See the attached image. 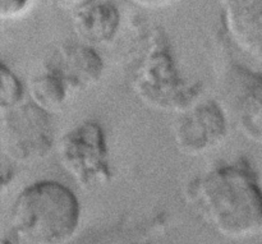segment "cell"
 <instances>
[{
  "instance_id": "cell-1",
  "label": "cell",
  "mask_w": 262,
  "mask_h": 244,
  "mask_svg": "<svg viewBox=\"0 0 262 244\" xmlns=\"http://www.w3.org/2000/svg\"><path fill=\"white\" fill-rule=\"evenodd\" d=\"M187 198L222 237L243 240L262 230V189L245 161L216 166L193 179Z\"/></svg>"
},
{
  "instance_id": "cell-2",
  "label": "cell",
  "mask_w": 262,
  "mask_h": 244,
  "mask_svg": "<svg viewBox=\"0 0 262 244\" xmlns=\"http://www.w3.org/2000/svg\"><path fill=\"white\" fill-rule=\"evenodd\" d=\"M79 223L78 198L56 181H38L23 188L10 210V232L17 244H68Z\"/></svg>"
},
{
  "instance_id": "cell-3",
  "label": "cell",
  "mask_w": 262,
  "mask_h": 244,
  "mask_svg": "<svg viewBox=\"0 0 262 244\" xmlns=\"http://www.w3.org/2000/svg\"><path fill=\"white\" fill-rule=\"evenodd\" d=\"M59 160L68 175L82 188L104 186L112 179L109 150L101 125L79 123L59 141Z\"/></svg>"
},
{
  "instance_id": "cell-4",
  "label": "cell",
  "mask_w": 262,
  "mask_h": 244,
  "mask_svg": "<svg viewBox=\"0 0 262 244\" xmlns=\"http://www.w3.org/2000/svg\"><path fill=\"white\" fill-rule=\"evenodd\" d=\"M3 142L7 155L17 163H33L53 146L49 114L30 104H20L2 114Z\"/></svg>"
},
{
  "instance_id": "cell-5",
  "label": "cell",
  "mask_w": 262,
  "mask_h": 244,
  "mask_svg": "<svg viewBox=\"0 0 262 244\" xmlns=\"http://www.w3.org/2000/svg\"><path fill=\"white\" fill-rule=\"evenodd\" d=\"M227 137V119L214 101L194 106L179 122L176 142L187 155H202L222 145Z\"/></svg>"
},
{
  "instance_id": "cell-6",
  "label": "cell",
  "mask_w": 262,
  "mask_h": 244,
  "mask_svg": "<svg viewBox=\"0 0 262 244\" xmlns=\"http://www.w3.org/2000/svg\"><path fill=\"white\" fill-rule=\"evenodd\" d=\"M225 28L243 50L262 45V0H217Z\"/></svg>"
},
{
  "instance_id": "cell-7",
  "label": "cell",
  "mask_w": 262,
  "mask_h": 244,
  "mask_svg": "<svg viewBox=\"0 0 262 244\" xmlns=\"http://www.w3.org/2000/svg\"><path fill=\"white\" fill-rule=\"evenodd\" d=\"M50 65L61 74L71 91L86 90L96 84L104 71L101 58L94 49L83 45L63 48Z\"/></svg>"
},
{
  "instance_id": "cell-8",
  "label": "cell",
  "mask_w": 262,
  "mask_h": 244,
  "mask_svg": "<svg viewBox=\"0 0 262 244\" xmlns=\"http://www.w3.org/2000/svg\"><path fill=\"white\" fill-rule=\"evenodd\" d=\"M119 27V13L107 0H89L79 5L74 14V30L83 42L90 45L113 40Z\"/></svg>"
},
{
  "instance_id": "cell-9",
  "label": "cell",
  "mask_w": 262,
  "mask_h": 244,
  "mask_svg": "<svg viewBox=\"0 0 262 244\" xmlns=\"http://www.w3.org/2000/svg\"><path fill=\"white\" fill-rule=\"evenodd\" d=\"M234 105L238 129L251 142L262 146V74H243Z\"/></svg>"
},
{
  "instance_id": "cell-10",
  "label": "cell",
  "mask_w": 262,
  "mask_h": 244,
  "mask_svg": "<svg viewBox=\"0 0 262 244\" xmlns=\"http://www.w3.org/2000/svg\"><path fill=\"white\" fill-rule=\"evenodd\" d=\"M69 92L72 91L68 83L51 65L36 74L30 83L31 102L49 115L59 112L64 106Z\"/></svg>"
},
{
  "instance_id": "cell-11",
  "label": "cell",
  "mask_w": 262,
  "mask_h": 244,
  "mask_svg": "<svg viewBox=\"0 0 262 244\" xmlns=\"http://www.w3.org/2000/svg\"><path fill=\"white\" fill-rule=\"evenodd\" d=\"M0 110L7 113L22 104L23 100V86L18 77L5 64L2 65L0 71Z\"/></svg>"
},
{
  "instance_id": "cell-12",
  "label": "cell",
  "mask_w": 262,
  "mask_h": 244,
  "mask_svg": "<svg viewBox=\"0 0 262 244\" xmlns=\"http://www.w3.org/2000/svg\"><path fill=\"white\" fill-rule=\"evenodd\" d=\"M30 0H0V18L14 19L19 17L28 7Z\"/></svg>"
},
{
  "instance_id": "cell-13",
  "label": "cell",
  "mask_w": 262,
  "mask_h": 244,
  "mask_svg": "<svg viewBox=\"0 0 262 244\" xmlns=\"http://www.w3.org/2000/svg\"><path fill=\"white\" fill-rule=\"evenodd\" d=\"M132 4L145 9H161L176 3L177 0H128Z\"/></svg>"
},
{
  "instance_id": "cell-14",
  "label": "cell",
  "mask_w": 262,
  "mask_h": 244,
  "mask_svg": "<svg viewBox=\"0 0 262 244\" xmlns=\"http://www.w3.org/2000/svg\"><path fill=\"white\" fill-rule=\"evenodd\" d=\"M56 2L58 3H60V4H63V5H73V4H79V5H82L83 4V3H86V2H89V0H56Z\"/></svg>"
}]
</instances>
